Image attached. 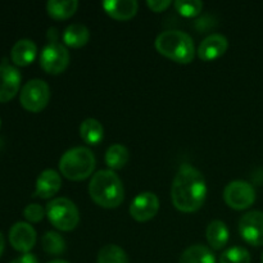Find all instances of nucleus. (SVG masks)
I'll return each mask as SVG.
<instances>
[{"label":"nucleus","mask_w":263,"mask_h":263,"mask_svg":"<svg viewBox=\"0 0 263 263\" xmlns=\"http://www.w3.org/2000/svg\"><path fill=\"white\" fill-rule=\"evenodd\" d=\"M48 263H68L67 261H62V259H54V261H50Z\"/></svg>","instance_id":"nucleus-31"},{"label":"nucleus","mask_w":263,"mask_h":263,"mask_svg":"<svg viewBox=\"0 0 263 263\" xmlns=\"http://www.w3.org/2000/svg\"><path fill=\"white\" fill-rule=\"evenodd\" d=\"M154 44L159 53L177 63H190L194 59V41L192 36L184 31H163L157 36Z\"/></svg>","instance_id":"nucleus-3"},{"label":"nucleus","mask_w":263,"mask_h":263,"mask_svg":"<svg viewBox=\"0 0 263 263\" xmlns=\"http://www.w3.org/2000/svg\"><path fill=\"white\" fill-rule=\"evenodd\" d=\"M68 63L69 51L64 44L50 40L41 50L40 66L48 73H61L68 67Z\"/></svg>","instance_id":"nucleus-7"},{"label":"nucleus","mask_w":263,"mask_h":263,"mask_svg":"<svg viewBox=\"0 0 263 263\" xmlns=\"http://www.w3.org/2000/svg\"><path fill=\"white\" fill-rule=\"evenodd\" d=\"M37 55V46L30 39H21L13 45L10 58L17 66H27L35 61Z\"/></svg>","instance_id":"nucleus-16"},{"label":"nucleus","mask_w":263,"mask_h":263,"mask_svg":"<svg viewBox=\"0 0 263 263\" xmlns=\"http://www.w3.org/2000/svg\"><path fill=\"white\" fill-rule=\"evenodd\" d=\"M148 7L154 12H163L172 4L171 0H148Z\"/></svg>","instance_id":"nucleus-28"},{"label":"nucleus","mask_w":263,"mask_h":263,"mask_svg":"<svg viewBox=\"0 0 263 263\" xmlns=\"http://www.w3.org/2000/svg\"><path fill=\"white\" fill-rule=\"evenodd\" d=\"M0 126H2V120H0Z\"/></svg>","instance_id":"nucleus-33"},{"label":"nucleus","mask_w":263,"mask_h":263,"mask_svg":"<svg viewBox=\"0 0 263 263\" xmlns=\"http://www.w3.org/2000/svg\"><path fill=\"white\" fill-rule=\"evenodd\" d=\"M10 263H39V261H37V258L33 256V254L26 253V254H23V256L15 258L14 261H12Z\"/></svg>","instance_id":"nucleus-29"},{"label":"nucleus","mask_w":263,"mask_h":263,"mask_svg":"<svg viewBox=\"0 0 263 263\" xmlns=\"http://www.w3.org/2000/svg\"><path fill=\"white\" fill-rule=\"evenodd\" d=\"M91 199L104 208H116L123 202V185L113 170H102L92 175L89 184Z\"/></svg>","instance_id":"nucleus-2"},{"label":"nucleus","mask_w":263,"mask_h":263,"mask_svg":"<svg viewBox=\"0 0 263 263\" xmlns=\"http://www.w3.org/2000/svg\"><path fill=\"white\" fill-rule=\"evenodd\" d=\"M223 199L226 204L233 210H246L256 200V190L249 182L243 180H235L226 185L223 190Z\"/></svg>","instance_id":"nucleus-8"},{"label":"nucleus","mask_w":263,"mask_h":263,"mask_svg":"<svg viewBox=\"0 0 263 263\" xmlns=\"http://www.w3.org/2000/svg\"><path fill=\"white\" fill-rule=\"evenodd\" d=\"M229 48V41L225 35L221 33H211L203 39L198 48V55L203 61H213L225 54Z\"/></svg>","instance_id":"nucleus-13"},{"label":"nucleus","mask_w":263,"mask_h":263,"mask_svg":"<svg viewBox=\"0 0 263 263\" xmlns=\"http://www.w3.org/2000/svg\"><path fill=\"white\" fill-rule=\"evenodd\" d=\"M261 259H262V263H263V253H262V258Z\"/></svg>","instance_id":"nucleus-32"},{"label":"nucleus","mask_w":263,"mask_h":263,"mask_svg":"<svg viewBox=\"0 0 263 263\" xmlns=\"http://www.w3.org/2000/svg\"><path fill=\"white\" fill-rule=\"evenodd\" d=\"M46 216L58 230L71 231L79 225L80 212L73 202L68 198H55L46 205Z\"/></svg>","instance_id":"nucleus-5"},{"label":"nucleus","mask_w":263,"mask_h":263,"mask_svg":"<svg viewBox=\"0 0 263 263\" xmlns=\"http://www.w3.org/2000/svg\"><path fill=\"white\" fill-rule=\"evenodd\" d=\"M62 186V179L61 175L55 171V170H44L40 175H39L37 180H36V190L33 193V197L43 198H51L58 193V190Z\"/></svg>","instance_id":"nucleus-14"},{"label":"nucleus","mask_w":263,"mask_h":263,"mask_svg":"<svg viewBox=\"0 0 263 263\" xmlns=\"http://www.w3.org/2000/svg\"><path fill=\"white\" fill-rule=\"evenodd\" d=\"M180 263H216L213 252L203 244H195L182 252Z\"/></svg>","instance_id":"nucleus-19"},{"label":"nucleus","mask_w":263,"mask_h":263,"mask_svg":"<svg viewBox=\"0 0 263 263\" xmlns=\"http://www.w3.org/2000/svg\"><path fill=\"white\" fill-rule=\"evenodd\" d=\"M207 195V184L202 172L189 163L177 170L172 181L171 198L175 207L181 212H195L203 205Z\"/></svg>","instance_id":"nucleus-1"},{"label":"nucleus","mask_w":263,"mask_h":263,"mask_svg":"<svg viewBox=\"0 0 263 263\" xmlns=\"http://www.w3.org/2000/svg\"><path fill=\"white\" fill-rule=\"evenodd\" d=\"M95 156L89 148L76 146L71 148L59 159L61 172L69 180L79 181L85 180L92 174L95 168Z\"/></svg>","instance_id":"nucleus-4"},{"label":"nucleus","mask_w":263,"mask_h":263,"mask_svg":"<svg viewBox=\"0 0 263 263\" xmlns=\"http://www.w3.org/2000/svg\"><path fill=\"white\" fill-rule=\"evenodd\" d=\"M98 263H130L126 252L116 244L104 246L98 253Z\"/></svg>","instance_id":"nucleus-23"},{"label":"nucleus","mask_w":263,"mask_h":263,"mask_svg":"<svg viewBox=\"0 0 263 263\" xmlns=\"http://www.w3.org/2000/svg\"><path fill=\"white\" fill-rule=\"evenodd\" d=\"M174 5L177 12L185 17H194L203 8V3L199 0H176Z\"/></svg>","instance_id":"nucleus-26"},{"label":"nucleus","mask_w":263,"mask_h":263,"mask_svg":"<svg viewBox=\"0 0 263 263\" xmlns=\"http://www.w3.org/2000/svg\"><path fill=\"white\" fill-rule=\"evenodd\" d=\"M79 7L77 0H49L46 3V10L54 20H66L71 17Z\"/></svg>","instance_id":"nucleus-21"},{"label":"nucleus","mask_w":263,"mask_h":263,"mask_svg":"<svg viewBox=\"0 0 263 263\" xmlns=\"http://www.w3.org/2000/svg\"><path fill=\"white\" fill-rule=\"evenodd\" d=\"M43 248L46 253L53 254V256H58L66 251V240L63 236L59 235L55 231H48L45 235L43 236Z\"/></svg>","instance_id":"nucleus-24"},{"label":"nucleus","mask_w":263,"mask_h":263,"mask_svg":"<svg viewBox=\"0 0 263 263\" xmlns=\"http://www.w3.org/2000/svg\"><path fill=\"white\" fill-rule=\"evenodd\" d=\"M4 247H5L4 236H3V234H2V233H0V257H2L3 252H4Z\"/></svg>","instance_id":"nucleus-30"},{"label":"nucleus","mask_w":263,"mask_h":263,"mask_svg":"<svg viewBox=\"0 0 263 263\" xmlns=\"http://www.w3.org/2000/svg\"><path fill=\"white\" fill-rule=\"evenodd\" d=\"M49 99H50V89L49 85L41 79L30 80L21 90V104L30 112L43 110L48 105Z\"/></svg>","instance_id":"nucleus-6"},{"label":"nucleus","mask_w":263,"mask_h":263,"mask_svg":"<svg viewBox=\"0 0 263 263\" xmlns=\"http://www.w3.org/2000/svg\"><path fill=\"white\" fill-rule=\"evenodd\" d=\"M62 37H63L64 44L67 46H71V48H81V46H84L89 41L90 31L82 23H72V25H69L63 31Z\"/></svg>","instance_id":"nucleus-18"},{"label":"nucleus","mask_w":263,"mask_h":263,"mask_svg":"<svg viewBox=\"0 0 263 263\" xmlns=\"http://www.w3.org/2000/svg\"><path fill=\"white\" fill-rule=\"evenodd\" d=\"M20 71L10 64H0V103L13 99L20 90Z\"/></svg>","instance_id":"nucleus-12"},{"label":"nucleus","mask_w":263,"mask_h":263,"mask_svg":"<svg viewBox=\"0 0 263 263\" xmlns=\"http://www.w3.org/2000/svg\"><path fill=\"white\" fill-rule=\"evenodd\" d=\"M128 154L127 148L122 144H112L109 148L105 152V163L109 168L112 170H120L126 166L128 162Z\"/></svg>","instance_id":"nucleus-22"},{"label":"nucleus","mask_w":263,"mask_h":263,"mask_svg":"<svg viewBox=\"0 0 263 263\" xmlns=\"http://www.w3.org/2000/svg\"><path fill=\"white\" fill-rule=\"evenodd\" d=\"M80 135L85 143L97 145L103 140L104 128H103L102 123L95 118H86L85 121H82L81 126H80Z\"/></svg>","instance_id":"nucleus-20"},{"label":"nucleus","mask_w":263,"mask_h":263,"mask_svg":"<svg viewBox=\"0 0 263 263\" xmlns=\"http://www.w3.org/2000/svg\"><path fill=\"white\" fill-rule=\"evenodd\" d=\"M220 263H251V254L241 247H233L221 254Z\"/></svg>","instance_id":"nucleus-25"},{"label":"nucleus","mask_w":263,"mask_h":263,"mask_svg":"<svg viewBox=\"0 0 263 263\" xmlns=\"http://www.w3.org/2000/svg\"><path fill=\"white\" fill-rule=\"evenodd\" d=\"M9 241L13 248L22 253H28L36 243V231L30 223L17 222L10 228Z\"/></svg>","instance_id":"nucleus-11"},{"label":"nucleus","mask_w":263,"mask_h":263,"mask_svg":"<svg viewBox=\"0 0 263 263\" xmlns=\"http://www.w3.org/2000/svg\"><path fill=\"white\" fill-rule=\"evenodd\" d=\"M205 235H207L208 244L213 249L218 251V249H222L228 244L230 233H229V229L225 222H222L221 220H213L207 226Z\"/></svg>","instance_id":"nucleus-17"},{"label":"nucleus","mask_w":263,"mask_h":263,"mask_svg":"<svg viewBox=\"0 0 263 263\" xmlns=\"http://www.w3.org/2000/svg\"><path fill=\"white\" fill-rule=\"evenodd\" d=\"M46 211L41 207L40 204H36V203H32V204H28L27 207L23 210V216L27 221L30 222H39L44 218Z\"/></svg>","instance_id":"nucleus-27"},{"label":"nucleus","mask_w":263,"mask_h":263,"mask_svg":"<svg viewBox=\"0 0 263 263\" xmlns=\"http://www.w3.org/2000/svg\"><path fill=\"white\" fill-rule=\"evenodd\" d=\"M159 210V199L154 193L144 192L136 195L130 204V215L136 221H148L157 215Z\"/></svg>","instance_id":"nucleus-10"},{"label":"nucleus","mask_w":263,"mask_h":263,"mask_svg":"<svg viewBox=\"0 0 263 263\" xmlns=\"http://www.w3.org/2000/svg\"><path fill=\"white\" fill-rule=\"evenodd\" d=\"M102 7L115 20L126 21L133 18L139 9L136 0H105Z\"/></svg>","instance_id":"nucleus-15"},{"label":"nucleus","mask_w":263,"mask_h":263,"mask_svg":"<svg viewBox=\"0 0 263 263\" xmlns=\"http://www.w3.org/2000/svg\"><path fill=\"white\" fill-rule=\"evenodd\" d=\"M239 233L251 246H263V212L251 211L241 216L239 221Z\"/></svg>","instance_id":"nucleus-9"}]
</instances>
